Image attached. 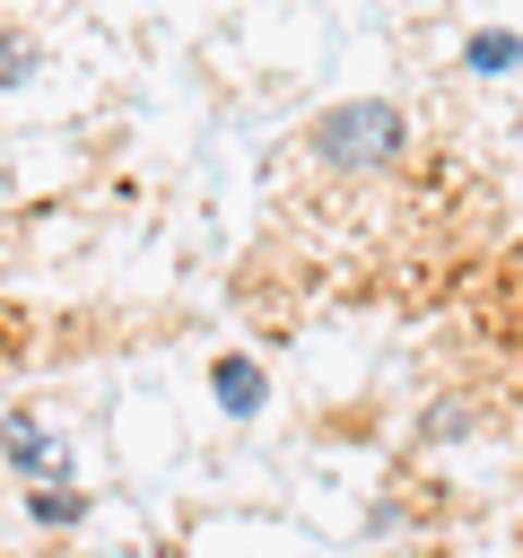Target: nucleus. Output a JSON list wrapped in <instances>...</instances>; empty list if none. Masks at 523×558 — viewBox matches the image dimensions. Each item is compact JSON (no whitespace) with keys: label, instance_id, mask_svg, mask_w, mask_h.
<instances>
[{"label":"nucleus","instance_id":"1","mask_svg":"<svg viewBox=\"0 0 523 558\" xmlns=\"http://www.w3.org/2000/svg\"><path fill=\"white\" fill-rule=\"evenodd\" d=\"M401 140H410V122H401V105H384V96H349V105H323V113L305 122V148H314V166H331V174H375V166L401 157Z\"/></svg>","mask_w":523,"mask_h":558},{"label":"nucleus","instance_id":"2","mask_svg":"<svg viewBox=\"0 0 523 558\" xmlns=\"http://www.w3.org/2000/svg\"><path fill=\"white\" fill-rule=\"evenodd\" d=\"M0 453H9L26 480H35V471H44V480H70V445H61L35 410H9V418H0Z\"/></svg>","mask_w":523,"mask_h":558},{"label":"nucleus","instance_id":"3","mask_svg":"<svg viewBox=\"0 0 523 558\" xmlns=\"http://www.w3.org/2000/svg\"><path fill=\"white\" fill-rule=\"evenodd\" d=\"M209 392H218V410H227V418H253V410L270 401V375H262L244 349H227V357L209 366Z\"/></svg>","mask_w":523,"mask_h":558},{"label":"nucleus","instance_id":"4","mask_svg":"<svg viewBox=\"0 0 523 558\" xmlns=\"http://www.w3.org/2000/svg\"><path fill=\"white\" fill-rule=\"evenodd\" d=\"M26 514H35V523H52V532H70V523L87 514V497H78L70 480H44V488H26Z\"/></svg>","mask_w":523,"mask_h":558},{"label":"nucleus","instance_id":"5","mask_svg":"<svg viewBox=\"0 0 523 558\" xmlns=\"http://www.w3.org/2000/svg\"><path fill=\"white\" fill-rule=\"evenodd\" d=\"M462 61H471V70H479V78H497V70H514V61H523V44H514V35H506V26H479V35H471V44H462Z\"/></svg>","mask_w":523,"mask_h":558},{"label":"nucleus","instance_id":"6","mask_svg":"<svg viewBox=\"0 0 523 558\" xmlns=\"http://www.w3.org/2000/svg\"><path fill=\"white\" fill-rule=\"evenodd\" d=\"M44 52H35V35H17V26H0V87H17L26 70H35Z\"/></svg>","mask_w":523,"mask_h":558}]
</instances>
